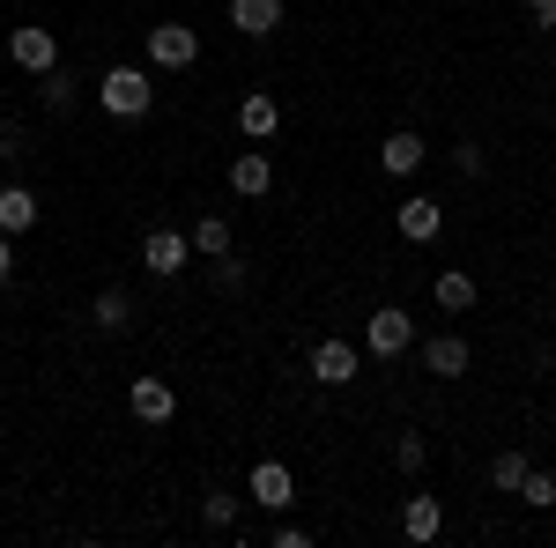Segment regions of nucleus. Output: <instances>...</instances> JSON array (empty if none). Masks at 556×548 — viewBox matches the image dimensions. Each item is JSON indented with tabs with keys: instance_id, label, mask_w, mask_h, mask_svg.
<instances>
[{
	"instance_id": "1",
	"label": "nucleus",
	"mask_w": 556,
	"mask_h": 548,
	"mask_svg": "<svg viewBox=\"0 0 556 548\" xmlns=\"http://www.w3.org/2000/svg\"><path fill=\"white\" fill-rule=\"evenodd\" d=\"M97 104H104L112 119H149L156 82H149L141 67H104V75H97Z\"/></svg>"
},
{
	"instance_id": "2",
	"label": "nucleus",
	"mask_w": 556,
	"mask_h": 548,
	"mask_svg": "<svg viewBox=\"0 0 556 548\" xmlns=\"http://www.w3.org/2000/svg\"><path fill=\"white\" fill-rule=\"evenodd\" d=\"M8 60H15L23 75H45V67H60V38H52L45 23H15V38H8Z\"/></svg>"
},
{
	"instance_id": "3",
	"label": "nucleus",
	"mask_w": 556,
	"mask_h": 548,
	"mask_svg": "<svg viewBox=\"0 0 556 548\" xmlns=\"http://www.w3.org/2000/svg\"><path fill=\"white\" fill-rule=\"evenodd\" d=\"M408 341H416V319H408L401 304H379L371 327H364V348H371V356H401Z\"/></svg>"
},
{
	"instance_id": "4",
	"label": "nucleus",
	"mask_w": 556,
	"mask_h": 548,
	"mask_svg": "<svg viewBox=\"0 0 556 548\" xmlns=\"http://www.w3.org/2000/svg\"><path fill=\"white\" fill-rule=\"evenodd\" d=\"M149 60H156V67H193V60H201L193 23H156V30H149Z\"/></svg>"
},
{
	"instance_id": "5",
	"label": "nucleus",
	"mask_w": 556,
	"mask_h": 548,
	"mask_svg": "<svg viewBox=\"0 0 556 548\" xmlns=\"http://www.w3.org/2000/svg\"><path fill=\"white\" fill-rule=\"evenodd\" d=\"M127 408H134V422H172L178 416V393H172V379H134L127 385Z\"/></svg>"
},
{
	"instance_id": "6",
	"label": "nucleus",
	"mask_w": 556,
	"mask_h": 548,
	"mask_svg": "<svg viewBox=\"0 0 556 548\" xmlns=\"http://www.w3.org/2000/svg\"><path fill=\"white\" fill-rule=\"evenodd\" d=\"M245 489H253V505H267V511H290V505H298V474H290L282 460H260Z\"/></svg>"
},
{
	"instance_id": "7",
	"label": "nucleus",
	"mask_w": 556,
	"mask_h": 548,
	"mask_svg": "<svg viewBox=\"0 0 556 548\" xmlns=\"http://www.w3.org/2000/svg\"><path fill=\"white\" fill-rule=\"evenodd\" d=\"M186 259H193V238H186V230H149V238H141V267H149V275H178Z\"/></svg>"
},
{
	"instance_id": "8",
	"label": "nucleus",
	"mask_w": 556,
	"mask_h": 548,
	"mask_svg": "<svg viewBox=\"0 0 556 548\" xmlns=\"http://www.w3.org/2000/svg\"><path fill=\"white\" fill-rule=\"evenodd\" d=\"M304 371H312L319 385H349V379H356V341H319Z\"/></svg>"
},
{
	"instance_id": "9",
	"label": "nucleus",
	"mask_w": 556,
	"mask_h": 548,
	"mask_svg": "<svg viewBox=\"0 0 556 548\" xmlns=\"http://www.w3.org/2000/svg\"><path fill=\"white\" fill-rule=\"evenodd\" d=\"M468 364H475V348L460 334H430L424 341V371H430V379H460Z\"/></svg>"
},
{
	"instance_id": "10",
	"label": "nucleus",
	"mask_w": 556,
	"mask_h": 548,
	"mask_svg": "<svg viewBox=\"0 0 556 548\" xmlns=\"http://www.w3.org/2000/svg\"><path fill=\"white\" fill-rule=\"evenodd\" d=\"M393 230H401L408 245H430V238L445 230V208H438V201H401V208H393Z\"/></svg>"
},
{
	"instance_id": "11",
	"label": "nucleus",
	"mask_w": 556,
	"mask_h": 548,
	"mask_svg": "<svg viewBox=\"0 0 556 548\" xmlns=\"http://www.w3.org/2000/svg\"><path fill=\"white\" fill-rule=\"evenodd\" d=\"M424 156H430L424 133H386V141H379V164L393 170V178H416V170H424Z\"/></svg>"
},
{
	"instance_id": "12",
	"label": "nucleus",
	"mask_w": 556,
	"mask_h": 548,
	"mask_svg": "<svg viewBox=\"0 0 556 548\" xmlns=\"http://www.w3.org/2000/svg\"><path fill=\"white\" fill-rule=\"evenodd\" d=\"M230 30L275 38V30H282V0H230Z\"/></svg>"
},
{
	"instance_id": "13",
	"label": "nucleus",
	"mask_w": 556,
	"mask_h": 548,
	"mask_svg": "<svg viewBox=\"0 0 556 548\" xmlns=\"http://www.w3.org/2000/svg\"><path fill=\"white\" fill-rule=\"evenodd\" d=\"M275 127H282V112H275V97H267V89L238 97V133H245V141H267Z\"/></svg>"
},
{
	"instance_id": "14",
	"label": "nucleus",
	"mask_w": 556,
	"mask_h": 548,
	"mask_svg": "<svg viewBox=\"0 0 556 548\" xmlns=\"http://www.w3.org/2000/svg\"><path fill=\"white\" fill-rule=\"evenodd\" d=\"M438 526H445V505H438V497H408V505H401V534H408V541H438Z\"/></svg>"
},
{
	"instance_id": "15",
	"label": "nucleus",
	"mask_w": 556,
	"mask_h": 548,
	"mask_svg": "<svg viewBox=\"0 0 556 548\" xmlns=\"http://www.w3.org/2000/svg\"><path fill=\"white\" fill-rule=\"evenodd\" d=\"M30 222H38V193H30V186H0V230L23 238Z\"/></svg>"
},
{
	"instance_id": "16",
	"label": "nucleus",
	"mask_w": 556,
	"mask_h": 548,
	"mask_svg": "<svg viewBox=\"0 0 556 548\" xmlns=\"http://www.w3.org/2000/svg\"><path fill=\"white\" fill-rule=\"evenodd\" d=\"M267 186H275V164H267L260 149H245V156L230 164V193H245V201H260Z\"/></svg>"
},
{
	"instance_id": "17",
	"label": "nucleus",
	"mask_w": 556,
	"mask_h": 548,
	"mask_svg": "<svg viewBox=\"0 0 556 548\" xmlns=\"http://www.w3.org/2000/svg\"><path fill=\"white\" fill-rule=\"evenodd\" d=\"M75 97H83V82H75L67 67H45L38 75V104L45 112H75Z\"/></svg>"
},
{
	"instance_id": "18",
	"label": "nucleus",
	"mask_w": 556,
	"mask_h": 548,
	"mask_svg": "<svg viewBox=\"0 0 556 548\" xmlns=\"http://www.w3.org/2000/svg\"><path fill=\"white\" fill-rule=\"evenodd\" d=\"M89 319H97L104 334H127L134 327V296L127 290H97V311H89Z\"/></svg>"
},
{
	"instance_id": "19",
	"label": "nucleus",
	"mask_w": 556,
	"mask_h": 548,
	"mask_svg": "<svg viewBox=\"0 0 556 548\" xmlns=\"http://www.w3.org/2000/svg\"><path fill=\"white\" fill-rule=\"evenodd\" d=\"M438 311H475V275L445 267V275H438Z\"/></svg>"
},
{
	"instance_id": "20",
	"label": "nucleus",
	"mask_w": 556,
	"mask_h": 548,
	"mask_svg": "<svg viewBox=\"0 0 556 548\" xmlns=\"http://www.w3.org/2000/svg\"><path fill=\"white\" fill-rule=\"evenodd\" d=\"M186 238H193V253H208V259L230 253V222H223V215H201V222H193Z\"/></svg>"
},
{
	"instance_id": "21",
	"label": "nucleus",
	"mask_w": 556,
	"mask_h": 548,
	"mask_svg": "<svg viewBox=\"0 0 556 548\" xmlns=\"http://www.w3.org/2000/svg\"><path fill=\"white\" fill-rule=\"evenodd\" d=\"M201 519H208L215 534H223V526H238V497H230V489H201Z\"/></svg>"
},
{
	"instance_id": "22",
	"label": "nucleus",
	"mask_w": 556,
	"mask_h": 548,
	"mask_svg": "<svg viewBox=\"0 0 556 548\" xmlns=\"http://www.w3.org/2000/svg\"><path fill=\"white\" fill-rule=\"evenodd\" d=\"M519 497L534 511H556V474H542V467H527V482H519Z\"/></svg>"
},
{
	"instance_id": "23",
	"label": "nucleus",
	"mask_w": 556,
	"mask_h": 548,
	"mask_svg": "<svg viewBox=\"0 0 556 548\" xmlns=\"http://www.w3.org/2000/svg\"><path fill=\"white\" fill-rule=\"evenodd\" d=\"M490 482H497V489H519V482H527V453H497V460H490Z\"/></svg>"
},
{
	"instance_id": "24",
	"label": "nucleus",
	"mask_w": 556,
	"mask_h": 548,
	"mask_svg": "<svg viewBox=\"0 0 556 548\" xmlns=\"http://www.w3.org/2000/svg\"><path fill=\"white\" fill-rule=\"evenodd\" d=\"M208 282H215L223 296H230V290H245V259H238V253H223V259H215V275H208Z\"/></svg>"
},
{
	"instance_id": "25",
	"label": "nucleus",
	"mask_w": 556,
	"mask_h": 548,
	"mask_svg": "<svg viewBox=\"0 0 556 548\" xmlns=\"http://www.w3.org/2000/svg\"><path fill=\"white\" fill-rule=\"evenodd\" d=\"M393 460H401V474H424L430 445H424V437H416V430H408V437H401V445H393Z\"/></svg>"
},
{
	"instance_id": "26",
	"label": "nucleus",
	"mask_w": 556,
	"mask_h": 548,
	"mask_svg": "<svg viewBox=\"0 0 556 548\" xmlns=\"http://www.w3.org/2000/svg\"><path fill=\"white\" fill-rule=\"evenodd\" d=\"M482 164H490L482 141H460V149H453V170H460V178H482Z\"/></svg>"
},
{
	"instance_id": "27",
	"label": "nucleus",
	"mask_w": 556,
	"mask_h": 548,
	"mask_svg": "<svg viewBox=\"0 0 556 548\" xmlns=\"http://www.w3.org/2000/svg\"><path fill=\"white\" fill-rule=\"evenodd\" d=\"M23 149H30V141H23V127H0V164H15Z\"/></svg>"
},
{
	"instance_id": "28",
	"label": "nucleus",
	"mask_w": 556,
	"mask_h": 548,
	"mask_svg": "<svg viewBox=\"0 0 556 548\" xmlns=\"http://www.w3.org/2000/svg\"><path fill=\"white\" fill-rule=\"evenodd\" d=\"M527 15H534V30H556V0H519Z\"/></svg>"
},
{
	"instance_id": "29",
	"label": "nucleus",
	"mask_w": 556,
	"mask_h": 548,
	"mask_svg": "<svg viewBox=\"0 0 556 548\" xmlns=\"http://www.w3.org/2000/svg\"><path fill=\"white\" fill-rule=\"evenodd\" d=\"M8 275H15V238L0 230V282H8Z\"/></svg>"
}]
</instances>
